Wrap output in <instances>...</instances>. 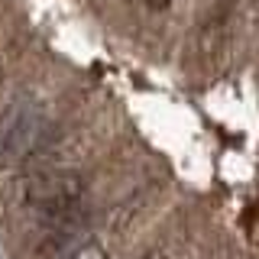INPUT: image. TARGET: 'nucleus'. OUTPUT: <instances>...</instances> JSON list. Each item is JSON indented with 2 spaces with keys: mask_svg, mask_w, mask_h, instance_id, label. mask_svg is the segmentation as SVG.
<instances>
[{
  "mask_svg": "<svg viewBox=\"0 0 259 259\" xmlns=\"http://www.w3.org/2000/svg\"><path fill=\"white\" fill-rule=\"evenodd\" d=\"M143 259H168V256H165V249H149Z\"/></svg>",
  "mask_w": 259,
  "mask_h": 259,
  "instance_id": "3",
  "label": "nucleus"
},
{
  "mask_svg": "<svg viewBox=\"0 0 259 259\" xmlns=\"http://www.w3.org/2000/svg\"><path fill=\"white\" fill-rule=\"evenodd\" d=\"M146 4H149V10H165L172 0H146Z\"/></svg>",
  "mask_w": 259,
  "mask_h": 259,
  "instance_id": "2",
  "label": "nucleus"
},
{
  "mask_svg": "<svg viewBox=\"0 0 259 259\" xmlns=\"http://www.w3.org/2000/svg\"><path fill=\"white\" fill-rule=\"evenodd\" d=\"M65 259H107V249H104L101 246V243H81V246L78 249H71V253L68 256H65Z\"/></svg>",
  "mask_w": 259,
  "mask_h": 259,
  "instance_id": "1",
  "label": "nucleus"
},
{
  "mask_svg": "<svg viewBox=\"0 0 259 259\" xmlns=\"http://www.w3.org/2000/svg\"><path fill=\"white\" fill-rule=\"evenodd\" d=\"M0 78H4V68H0Z\"/></svg>",
  "mask_w": 259,
  "mask_h": 259,
  "instance_id": "4",
  "label": "nucleus"
}]
</instances>
